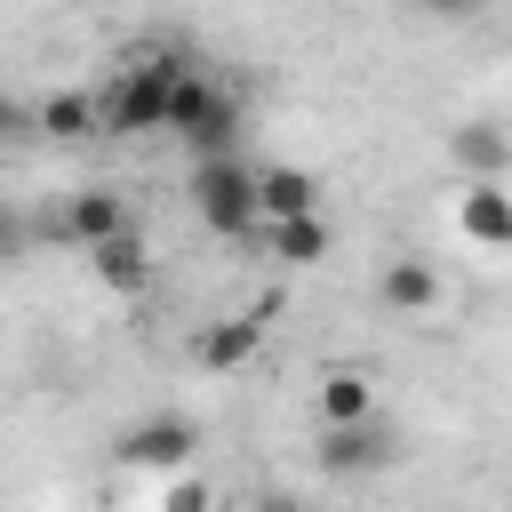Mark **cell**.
Masks as SVG:
<instances>
[{
  "instance_id": "6da1fadb",
  "label": "cell",
  "mask_w": 512,
  "mask_h": 512,
  "mask_svg": "<svg viewBox=\"0 0 512 512\" xmlns=\"http://www.w3.org/2000/svg\"><path fill=\"white\" fill-rule=\"evenodd\" d=\"M176 56H160V48H136V56H120V72L104 80V96H96V112H104V136H152V128H168V96H176Z\"/></svg>"
},
{
  "instance_id": "7a4b0ae2",
  "label": "cell",
  "mask_w": 512,
  "mask_h": 512,
  "mask_svg": "<svg viewBox=\"0 0 512 512\" xmlns=\"http://www.w3.org/2000/svg\"><path fill=\"white\" fill-rule=\"evenodd\" d=\"M192 208H200V224L224 232V240L264 232V216H256V168H248L240 152H200V160H192Z\"/></svg>"
},
{
  "instance_id": "3957f363",
  "label": "cell",
  "mask_w": 512,
  "mask_h": 512,
  "mask_svg": "<svg viewBox=\"0 0 512 512\" xmlns=\"http://www.w3.org/2000/svg\"><path fill=\"white\" fill-rule=\"evenodd\" d=\"M168 128L192 144V160H200V152H232V136H240V96L184 64V72H176V96H168Z\"/></svg>"
},
{
  "instance_id": "277c9868",
  "label": "cell",
  "mask_w": 512,
  "mask_h": 512,
  "mask_svg": "<svg viewBox=\"0 0 512 512\" xmlns=\"http://www.w3.org/2000/svg\"><path fill=\"white\" fill-rule=\"evenodd\" d=\"M192 448H200V424L176 416V408H160V416H144L112 440V456L136 464V472H176V464H192Z\"/></svg>"
},
{
  "instance_id": "5b68a950",
  "label": "cell",
  "mask_w": 512,
  "mask_h": 512,
  "mask_svg": "<svg viewBox=\"0 0 512 512\" xmlns=\"http://www.w3.org/2000/svg\"><path fill=\"white\" fill-rule=\"evenodd\" d=\"M400 448H392V432L376 424V416H360V424H320V472H336V480H360V472H384Z\"/></svg>"
},
{
  "instance_id": "8992f818",
  "label": "cell",
  "mask_w": 512,
  "mask_h": 512,
  "mask_svg": "<svg viewBox=\"0 0 512 512\" xmlns=\"http://www.w3.org/2000/svg\"><path fill=\"white\" fill-rule=\"evenodd\" d=\"M48 232H56V240H72V248H96V240L128 232V200H120L112 184H88V192H72V200H64V216H56Z\"/></svg>"
},
{
  "instance_id": "52a82bcc",
  "label": "cell",
  "mask_w": 512,
  "mask_h": 512,
  "mask_svg": "<svg viewBox=\"0 0 512 512\" xmlns=\"http://www.w3.org/2000/svg\"><path fill=\"white\" fill-rule=\"evenodd\" d=\"M456 232L480 240V248H512V192H504V176H472L456 192Z\"/></svg>"
},
{
  "instance_id": "ba28073f",
  "label": "cell",
  "mask_w": 512,
  "mask_h": 512,
  "mask_svg": "<svg viewBox=\"0 0 512 512\" xmlns=\"http://www.w3.org/2000/svg\"><path fill=\"white\" fill-rule=\"evenodd\" d=\"M256 352H264V320H256V312H232V320H216V328L192 336V368H208V376H232V368H248Z\"/></svg>"
},
{
  "instance_id": "9c48e42d",
  "label": "cell",
  "mask_w": 512,
  "mask_h": 512,
  "mask_svg": "<svg viewBox=\"0 0 512 512\" xmlns=\"http://www.w3.org/2000/svg\"><path fill=\"white\" fill-rule=\"evenodd\" d=\"M376 304L400 312V320H424V312L440 304V264H424V256H392V264L376 272Z\"/></svg>"
},
{
  "instance_id": "30bf717a",
  "label": "cell",
  "mask_w": 512,
  "mask_h": 512,
  "mask_svg": "<svg viewBox=\"0 0 512 512\" xmlns=\"http://www.w3.org/2000/svg\"><path fill=\"white\" fill-rule=\"evenodd\" d=\"M32 128H40V136H56V144H80V136H104V112H96V96H88V88H56V96H40V104H32Z\"/></svg>"
},
{
  "instance_id": "8fae6325",
  "label": "cell",
  "mask_w": 512,
  "mask_h": 512,
  "mask_svg": "<svg viewBox=\"0 0 512 512\" xmlns=\"http://www.w3.org/2000/svg\"><path fill=\"white\" fill-rule=\"evenodd\" d=\"M448 160L464 176H512V136L496 120H464V128H448Z\"/></svg>"
},
{
  "instance_id": "7c38bea8",
  "label": "cell",
  "mask_w": 512,
  "mask_h": 512,
  "mask_svg": "<svg viewBox=\"0 0 512 512\" xmlns=\"http://www.w3.org/2000/svg\"><path fill=\"white\" fill-rule=\"evenodd\" d=\"M312 208H320V184H312L304 168H288V160L256 168V216H264V224H280V216H312Z\"/></svg>"
},
{
  "instance_id": "4fadbf2b",
  "label": "cell",
  "mask_w": 512,
  "mask_h": 512,
  "mask_svg": "<svg viewBox=\"0 0 512 512\" xmlns=\"http://www.w3.org/2000/svg\"><path fill=\"white\" fill-rule=\"evenodd\" d=\"M88 264H96V280H104L112 296H136V288L152 280V256H144L136 224H128V232H112V240H96V248H88Z\"/></svg>"
},
{
  "instance_id": "5bb4252c",
  "label": "cell",
  "mask_w": 512,
  "mask_h": 512,
  "mask_svg": "<svg viewBox=\"0 0 512 512\" xmlns=\"http://www.w3.org/2000/svg\"><path fill=\"white\" fill-rule=\"evenodd\" d=\"M264 248H272L280 264H320V256L336 248V232H328V216L312 208V216H280V224H264Z\"/></svg>"
},
{
  "instance_id": "9a60e30c",
  "label": "cell",
  "mask_w": 512,
  "mask_h": 512,
  "mask_svg": "<svg viewBox=\"0 0 512 512\" xmlns=\"http://www.w3.org/2000/svg\"><path fill=\"white\" fill-rule=\"evenodd\" d=\"M360 416H376V384L360 368H328L320 376V424H360Z\"/></svg>"
},
{
  "instance_id": "2e32d148",
  "label": "cell",
  "mask_w": 512,
  "mask_h": 512,
  "mask_svg": "<svg viewBox=\"0 0 512 512\" xmlns=\"http://www.w3.org/2000/svg\"><path fill=\"white\" fill-rule=\"evenodd\" d=\"M216 496H208V480H168V496H160V512H208Z\"/></svg>"
},
{
  "instance_id": "e0dca14e",
  "label": "cell",
  "mask_w": 512,
  "mask_h": 512,
  "mask_svg": "<svg viewBox=\"0 0 512 512\" xmlns=\"http://www.w3.org/2000/svg\"><path fill=\"white\" fill-rule=\"evenodd\" d=\"M24 248H32V224H24V216H16L8 200H0V264H16Z\"/></svg>"
},
{
  "instance_id": "ac0fdd59",
  "label": "cell",
  "mask_w": 512,
  "mask_h": 512,
  "mask_svg": "<svg viewBox=\"0 0 512 512\" xmlns=\"http://www.w3.org/2000/svg\"><path fill=\"white\" fill-rule=\"evenodd\" d=\"M24 128H32V112H24V104H16V96H0V144H16V136H24Z\"/></svg>"
},
{
  "instance_id": "d6986e66",
  "label": "cell",
  "mask_w": 512,
  "mask_h": 512,
  "mask_svg": "<svg viewBox=\"0 0 512 512\" xmlns=\"http://www.w3.org/2000/svg\"><path fill=\"white\" fill-rule=\"evenodd\" d=\"M424 8H432V16H472L480 0H424Z\"/></svg>"
}]
</instances>
